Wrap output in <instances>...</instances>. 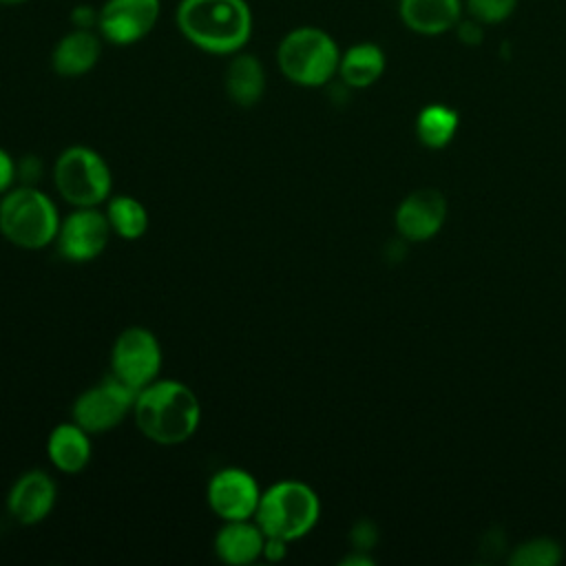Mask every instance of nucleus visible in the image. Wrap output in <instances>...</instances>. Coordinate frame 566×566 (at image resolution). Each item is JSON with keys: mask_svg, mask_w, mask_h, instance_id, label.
<instances>
[{"mask_svg": "<svg viewBox=\"0 0 566 566\" xmlns=\"http://www.w3.org/2000/svg\"><path fill=\"white\" fill-rule=\"evenodd\" d=\"M175 27L197 51L230 57L252 40L254 15L248 0H179Z\"/></svg>", "mask_w": 566, "mask_h": 566, "instance_id": "f257e3e1", "label": "nucleus"}, {"mask_svg": "<svg viewBox=\"0 0 566 566\" xmlns=\"http://www.w3.org/2000/svg\"><path fill=\"white\" fill-rule=\"evenodd\" d=\"M130 416L144 438L161 447H175L197 433L203 411L190 385L159 376L137 391Z\"/></svg>", "mask_w": 566, "mask_h": 566, "instance_id": "f03ea898", "label": "nucleus"}, {"mask_svg": "<svg viewBox=\"0 0 566 566\" xmlns=\"http://www.w3.org/2000/svg\"><path fill=\"white\" fill-rule=\"evenodd\" d=\"M60 208L33 184H20L0 197V234L15 248L42 250L55 243Z\"/></svg>", "mask_w": 566, "mask_h": 566, "instance_id": "7ed1b4c3", "label": "nucleus"}, {"mask_svg": "<svg viewBox=\"0 0 566 566\" xmlns=\"http://www.w3.org/2000/svg\"><path fill=\"white\" fill-rule=\"evenodd\" d=\"M340 46L321 27L301 24L290 29L276 44L281 75L303 88H321L338 75Z\"/></svg>", "mask_w": 566, "mask_h": 566, "instance_id": "20e7f679", "label": "nucleus"}, {"mask_svg": "<svg viewBox=\"0 0 566 566\" xmlns=\"http://www.w3.org/2000/svg\"><path fill=\"white\" fill-rule=\"evenodd\" d=\"M321 517L316 491L296 478H283L265 486L254 520L270 537L296 542L314 531Z\"/></svg>", "mask_w": 566, "mask_h": 566, "instance_id": "39448f33", "label": "nucleus"}, {"mask_svg": "<svg viewBox=\"0 0 566 566\" xmlns=\"http://www.w3.org/2000/svg\"><path fill=\"white\" fill-rule=\"evenodd\" d=\"M57 195L73 208L102 206L113 195V170L104 155L91 146H66L53 161Z\"/></svg>", "mask_w": 566, "mask_h": 566, "instance_id": "423d86ee", "label": "nucleus"}, {"mask_svg": "<svg viewBox=\"0 0 566 566\" xmlns=\"http://www.w3.org/2000/svg\"><path fill=\"white\" fill-rule=\"evenodd\" d=\"M161 367L164 352L153 329L130 325L115 336L108 356V374L119 378L133 391H139L157 380Z\"/></svg>", "mask_w": 566, "mask_h": 566, "instance_id": "0eeeda50", "label": "nucleus"}, {"mask_svg": "<svg viewBox=\"0 0 566 566\" xmlns=\"http://www.w3.org/2000/svg\"><path fill=\"white\" fill-rule=\"evenodd\" d=\"M137 391L124 385L113 374H106L99 382L86 387L71 407V420L84 427L91 436L113 431L133 413Z\"/></svg>", "mask_w": 566, "mask_h": 566, "instance_id": "6e6552de", "label": "nucleus"}, {"mask_svg": "<svg viewBox=\"0 0 566 566\" xmlns=\"http://www.w3.org/2000/svg\"><path fill=\"white\" fill-rule=\"evenodd\" d=\"M111 237V223L99 206L73 208L62 217L53 245L62 259L71 263H88L104 254Z\"/></svg>", "mask_w": 566, "mask_h": 566, "instance_id": "1a4fd4ad", "label": "nucleus"}, {"mask_svg": "<svg viewBox=\"0 0 566 566\" xmlns=\"http://www.w3.org/2000/svg\"><path fill=\"white\" fill-rule=\"evenodd\" d=\"M161 18V0H104L97 33L104 44L133 46L148 38Z\"/></svg>", "mask_w": 566, "mask_h": 566, "instance_id": "9d476101", "label": "nucleus"}, {"mask_svg": "<svg viewBox=\"0 0 566 566\" xmlns=\"http://www.w3.org/2000/svg\"><path fill=\"white\" fill-rule=\"evenodd\" d=\"M259 480L243 467H223L206 484L208 509L221 520H252L261 502Z\"/></svg>", "mask_w": 566, "mask_h": 566, "instance_id": "9b49d317", "label": "nucleus"}, {"mask_svg": "<svg viewBox=\"0 0 566 566\" xmlns=\"http://www.w3.org/2000/svg\"><path fill=\"white\" fill-rule=\"evenodd\" d=\"M57 502V484L44 469H29L20 473L7 491V513L22 526L44 522Z\"/></svg>", "mask_w": 566, "mask_h": 566, "instance_id": "f8f14e48", "label": "nucleus"}, {"mask_svg": "<svg viewBox=\"0 0 566 566\" xmlns=\"http://www.w3.org/2000/svg\"><path fill=\"white\" fill-rule=\"evenodd\" d=\"M102 49L104 40L95 29L71 27L51 49V69L60 77H82L97 66Z\"/></svg>", "mask_w": 566, "mask_h": 566, "instance_id": "ddd939ff", "label": "nucleus"}, {"mask_svg": "<svg viewBox=\"0 0 566 566\" xmlns=\"http://www.w3.org/2000/svg\"><path fill=\"white\" fill-rule=\"evenodd\" d=\"M447 201L438 190L411 192L396 210V228L409 241L433 237L444 223Z\"/></svg>", "mask_w": 566, "mask_h": 566, "instance_id": "4468645a", "label": "nucleus"}, {"mask_svg": "<svg viewBox=\"0 0 566 566\" xmlns=\"http://www.w3.org/2000/svg\"><path fill=\"white\" fill-rule=\"evenodd\" d=\"M265 533L256 520H232L223 522L212 539L217 559L230 566H248L263 559Z\"/></svg>", "mask_w": 566, "mask_h": 566, "instance_id": "2eb2a0df", "label": "nucleus"}, {"mask_svg": "<svg viewBox=\"0 0 566 566\" xmlns=\"http://www.w3.org/2000/svg\"><path fill=\"white\" fill-rule=\"evenodd\" d=\"M268 86V75L261 57H256L250 51H239L228 57L226 71H223V88L228 99L239 108H252L256 106Z\"/></svg>", "mask_w": 566, "mask_h": 566, "instance_id": "dca6fc26", "label": "nucleus"}, {"mask_svg": "<svg viewBox=\"0 0 566 566\" xmlns=\"http://www.w3.org/2000/svg\"><path fill=\"white\" fill-rule=\"evenodd\" d=\"M46 458L60 473L73 475L84 471L93 458L91 433L75 420L57 422L46 438Z\"/></svg>", "mask_w": 566, "mask_h": 566, "instance_id": "f3484780", "label": "nucleus"}, {"mask_svg": "<svg viewBox=\"0 0 566 566\" xmlns=\"http://www.w3.org/2000/svg\"><path fill=\"white\" fill-rule=\"evenodd\" d=\"M462 0H400L402 24L420 35H440L462 20Z\"/></svg>", "mask_w": 566, "mask_h": 566, "instance_id": "a211bd4d", "label": "nucleus"}, {"mask_svg": "<svg viewBox=\"0 0 566 566\" xmlns=\"http://www.w3.org/2000/svg\"><path fill=\"white\" fill-rule=\"evenodd\" d=\"M385 71V53L376 42H356L340 51L338 77L347 88H367Z\"/></svg>", "mask_w": 566, "mask_h": 566, "instance_id": "6ab92c4d", "label": "nucleus"}, {"mask_svg": "<svg viewBox=\"0 0 566 566\" xmlns=\"http://www.w3.org/2000/svg\"><path fill=\"white\" fill-rule=\"evenodd\" d=\"M106 219L115 237L124 241H137L148 232L150 217L146 206L133 195H111L106 201Z\"/></svg>", "mask_w": 566, "mask_h": 566, "instance_id": "aec40b11", "label": "nucleus"}, {"mask_svg": "<svg viewBox=\"0 0 566 566\" xmlns=\"http://www.w3.org/2000/svg\"><path fill=\"white\" fill-rule=\"evenodd\" d=\"M458 128V113L442 104H431L416 119L418 139L429 148H442L451 142Z\"/></svg>", "mask_w": 566, "mask_h": 566, "instance_id": "412c9836", "label": "nucleus"}, {"mask_svg": "<svg viewBox=\"0 0 566 566\" xmlns=\"http://www.w3.org/2000/svg\"><path fill=\"white\" fill-rule=\"evenodd\" d=\"M562 559V548L553 539L539 537L515 548L511 564L515 566H555Z\"/></svg>", "mask_w": 566, "mask_h": 566, "instance_id": "4be33fe9", "label": "nucleus"}, {"mask_svg": "<svg viewBox=\"0 0 566 566\" xmlns=\"http://www.w3.org/2000/svg\"><path fill=\"white\" fill-rule=\"evenodd\" d=\"M517 0H464L467 15L480 24H500L513 15Z\"/></svg>", "mask_w": 566, "mask_h": 566, "instance_id": "5701e85b", "label": "nucleus"}, {"mask_svg": "<svg viewBox=\"0 0 566 566\" xmlns=\"http://www.w3.org/2000/svg\"><path fill=\"white\" fill-rule=\"evenodd\" d=\"M97 18H99V7L88 4V2L75 4L69 13V22L75 29H95L97 31Z\"/></svg>", "mask_w": 566, "mask_h": 566, "instance_id": "b1692460", "label": "nucleus"}, {"mask_svg": "<svg viewBox=\"0 0 566 566\" xmlns=\"http://www.w3.org/2000/svg\"><path fill=\"white\" fill-rule=\"evenodd\" d=\"M15 179H18V161L9 150L0 146V197L13 188Z\"/></svg>", "mask_w": 566, "mask_h": 566, "instance_id": "393cba45", "label": "nucleus"}, {"mask_svg": "<svg viewBox=\"0 0 566 566\" xmlns=\"http://www.w3.org/2000/svg\"><path fill=\"white\" fill-rule=\"evenodd\" d=\"M376 537H378L376 526H374L369 520H360V522L352 528V535H349V539H352V544L356 546V551H367V548H371V546L376 544Z\"/></svg>", "mask_w": 566, "mask_h": 566, "instance_id": "a878e982", "label": "nucleus"}, {"mask_svg": "<svg viewBox=\"0 0 566 566\" xmlns=\"http://www.w3.org/2000/svg\"><path fill=\"white\" fill-rule=\"evenodd\" d=\"M482 27H484V24H480L478 20L467 18V20H460V22L455 24V31H458V38H460L464 44L473 46V44H480V42H482V35H484Z\"/></svg>", "mask_w": 566, "mask_h": 566, "instance_id": "bb28decb", "label": "nucleus"}, {"mask_svg": "<svg viewBox=\"0 0 566 566\" xmlns=\"http://www.w3.org/2000/svg\"><path fill=\"white\" fill-rule=\"evenodd\" d=\"M287 546L290 542L287 539H281V537H270L265 535V546H263V559L265 562H283L287 557Z\"/></svg>", "mask_w": 566, "mask_h": 566, "instance_id": "cd10ccee", "label": "nucleus"}, {"mask_svg": "<svg viewBox=\"0 0 566 566\" xmlns=\"http://www.w3.org/2000/svg\"><path fill=\"white\" fill-rule=\"evenodd\" d=\"M40 159L38 157H33V155H29V157H22L20 161H18V177H22L24 179V184H33L35 179H38V175H40ZM35 186V184H33Z\"/></svg>", "mask_w": 566, "mask_h": 566, "instance_id": "c85d7f7f", "label": "nucleus"}, {"mask_svg": "<svg viewBox=\"0 0 566 566\" xmlns=\"http://www.w3.org/2000/svg\"><path fill=\"white\" fill-rule=\"evenodd\" d=\"M360 553H363V551H358L356 555L345 557V559H343V564H365V566H369V564H371V559H369V557H363Z\"/></svg>", "mask_w": 566, "mask_h": 566, "instance_id": "c756f323", "label": "nucleus"}, {"mask_svg": "<svg viewBox=\"0 0 566 566\" xmlns=\"http://www.w3.org/2000/svg\"><path fill=\"white\" fill-rule=\"evenodd\" d=\"M27 0H0V7H18V4H24Z\"/></svg>", "mask_w": 566, "mask_h": 566, "instance_id": "7c9ffc66", "label": "nucleus"}]
</instances>
